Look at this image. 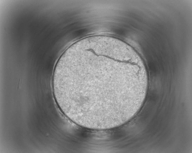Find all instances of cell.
Here are the masks:
<instances>
[{"instance_id": "obj_1", "label": "cell", "mask_w": 192, "mask_h": 153, "mask_svg": "<svg viewBox=\"0 0 192 153\" xmlns=\"http://www.w3.org/2000/svg\"><path fill=\"white\" fill-rule=\"evenodd\" d=\"M52 79L56 101L68 118L85 127L105 130L120 125L135 112L148 74L124 45L98 38L67 48Z\"/></svg>"}]
</instances>
